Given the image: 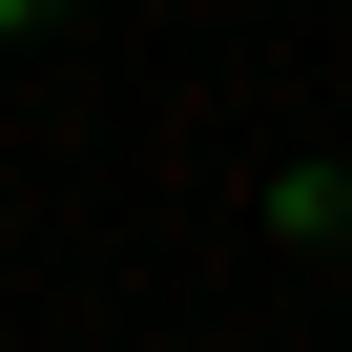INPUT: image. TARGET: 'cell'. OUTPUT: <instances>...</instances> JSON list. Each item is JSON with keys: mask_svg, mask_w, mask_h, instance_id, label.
I'll list each match as a JSON object with an SVG mask.
<instances>
[{"mask_svg": "<svg viewBox=\"0 0 352 352\" xmlns=\"http://www.w3.org/2000/svg\"><path fill=\"white\" fill-rule=\"evenodd\" d=\"M270 228H290V249H352V166H290V187H270Z\"/></svg>", "mask_w": 352, "mask_h": 352, "instance_id": "1", "label": "cell"}, {"mask_svg": "<svg viewBox=\"0 0 352 352\" xmlns=\"http://www.w3.org/2000/svg\"><path fill=\"white\" fill-rule=\"evenodd\" d=\"M0 21H42V0H0Z\"/></svg>", "mask_w": 352, "mask_h": 352, "instance_id": "2", "label": "cell"}]
</instances>
